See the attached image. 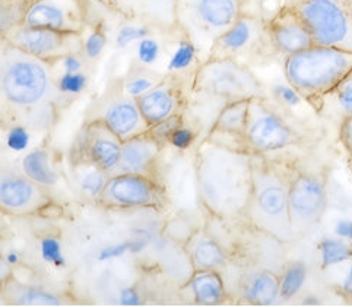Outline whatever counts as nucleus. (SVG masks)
I'll return each instance as SVG.
<instances>
[{
    "mask_svg": "<svg viewBox=\"0 0 352 307\" xmlns=\"http://www.w3.org/2000/svg\"><path fill=\"white\" fill-rule=\"evenodd\" d=\"M62 89L52 63L0 40V122L12 127H49Z\"/></svg>",
    "mask_w": 352,
    "mask_h": 307,
    "instance_id": "1",
    "label": "nucleus"
},
{
    "mask_svg": "<svg viewBox=\"0 0 352 307\" xmlns=\"http://www.w3.org/2000/svg\"><path fill=\"white\" fill-rule=\"evenodd\" d=\"M199 202L222 222L245 220L253 191V154L217 142L209 136L195 152Z\"/></svg>",
    "mask_w": 352,
    "mask_h": 307,
    "instance_id": "2",
    "label": "nucleus"
},
{
    "mask_svg": "<svg viewBox=\"0 0 352 307\" xmlns=\"http://www.w3.org/2000/svg\"><path fill=\"white\" fill-rule=\"evenodd\" d=\"M291 176L292 169L288 165L253 154V191L244 221L283 244L296 240L288 205Z\"/></svg>",
    "mask_w": 352,
    "mask_h": 307,
    "instance_id": "3",
    "label": "nucleus"
},
{
    "mask_svg": "<svg viewBox=\"0 0 352 307\" xmlns=\"http://www.w3.org/2000/svg\"><path fill=\"white\" fill-rule=\"evenodd\" d=\"M352 70V52L314 44L284 57V76L301 98L322 112L323 100Z\"/></svg>",
    "mask_w": 352,
    "mask_h": 307,
    "instance_id": "4",
    "label": "nucleus"
},
{
    "mask_svg": "<svg viewBox=\"0 0 352 307\" xmlns=\"http://www.w3.org/2000/svg\"><path fill=\"white\" fill-rule=\"evenodd\" d=\"M241 0H175L177 30L205 62L214 44L243 15Z\"/></svg>",
    "mask_w": 352,
    "mask_h": 307,
    "instance_id": "5",
    "label": "nucleus"
},
{
    "mask_svg": "<svg viewBox=\"0 0 352 307\" xmlns=\"http://www.w3.org/2000/svg\"><path fill=\"white\" fill-rule=\"evenodd\" d=\"M190 89L201 98L222 104L266 97L263 84L250 67L231 57L206 59L195 70Z\"/></svg>",
    "mask_w": 352,
    "mask_h": 307,
    "instance_id": "6",
    "label": "nucleus"
},
{
    "mask_svg": "<svg viewBox=\"0 0 352 307\" xmlns=\"http://www.w3.org/2000/svg\"><path fill=\"white\" fill-rule=\"evenodd\" d=\"M318 45L352 52V0H292Z\"/></svg>",
    "mask_w": 352,
    "mask_h": 307,
    "instance_id": "7",
    "label": "nucleus"
},
{
    "mask_svg": "<svg viewBox=\"0 0 352 307\" xmlns=\"http://www.w3.org/2000/svg\"><path fill=\"white\" fill-rule=\"evenodd\" d=\"M327 204L329 193L326 174L292 169L288 205L294 239L302 237L318 226L327 209Z\"/></svg>",
    "mask_w": 352,
    "mask_h": 307,
    "instance_id": "8",
    "label": "nucleus"
},
{
    "mask_svg": "<svg viewBox=\"0 0 352 307\" xmlns=\"http://www.w3.org/2000/svg\"><path fill=\"white\" fill-rule=\"evenodd\" d=\"M300 135L265 98H253L249 104L244 144L252 154H267L288 149L300 144Z\"/></svg>",
    "mask_w": 352,
    "mask_h": 307,
    "instance_id": "9",
    "label": "nucleus"
},
{
    "mask_svg": "<svg viewBox=\"0 0 352 307\" xmlns=\"http://www.w3.org/2000/svg\"><path fill=\"white\" fill-rule=\"evenodd\" d=\"M2 40L49 63L79 56L85 49L84 34L27 27L22 23L12 27Z\"/></svg>",
    "mask_w": 352,
    "mask_h": 307,
    "instance_id": "10",
    "label": "nucleus"
},
{
    "mask_svg": "<svg viewBox=\"0 0 352 307\" xmlns=\"http://www.w3.org/2000/svg\"><path fill=\"white\" fill-rule=\"evenodd\" d=\"M98 200L107 208L161 209L166 205V192L152 176L116 173L107 177Z\"/></svg>",
    "mask_w": 352,
    "mask_h": 307,
    "instance_id": "11",
    "label": "nucleus"
},
{
    "mask_svg": "<svg viewBox=\"0 0 352 307\" xmlns=\"http://www.w3.org/2000/svg\"><path fill=\"white\" fill-rule=\"evenodd\" d=\"M22 25L60 32L84 34L87 9L84 0H32L21 21Z\"/></svg>",
    "mask_w": 352,
    "mask_h": 307,
    "instance_id": "12",
    "label": "nucleus"
},
{
    "mask_svg": "<svg viewBox=\"0 0 352 307\" xmlns=\"http://www.w3.org/2000/svg\"><path fill=\"white\" fill-rule=\"evenodd\" d=\"M266 45H271L266 22L257 17L243 14L236 23L217 40L209 57H231L239 61L240 57L263 52Z\"/></svg>",
    "mask_w": 352,
    "mask_h": 307,
    "instance_id": "13",
    "label": "nucleus"
},
{
    "mask_svg": "<svg viewBox=\"0 0 352 307\" xmlns=\"http://www.w3.org/2000/svg\"><path fill=\"white\" fill-rule=\"evenodd\" d=\"M50 204L44 186L25 174H0V209L10 215H31Z\"/></svg>",
    "mask_w": 352,
    "mask_h": 307,
    "instance_id": "14",
    "label": "nucleus"
},
{
    "mask_svg": "<svg viewBox=\"0 0 352 307\" xmlns=\"http://www.w3.org/2000/svg\"><path fill=\"white\" fill-rule=\"evenodd\" d=\"M136 103L144 119L151 126L180 116L186 107V96L179 76L170 75L162 78L154 87L139 94Z\"/></svg>",
    "mask_w": 352,
    "mask_h": 307,
    "instance_id": "15",
    "label": "nucleus"
},
{
    "mask_svg": "<svg viewBox=\"0 0 352 307\" xmlns=\"http://www.w3.org/2000/svg\"><path fill=\"white\" fill-rule=\"evenodd\" d=\"M266 27L271 47L284 57L307 50L316 44L306 22L289 5L280 8L274 18L266 22Z\"/></svg>",
    "mask_w": 352,
    "mask_h": 307,
    "instance_id": "16",
    "label": "nucleus"
},
{
    "mask_svg": "<svg viewBox=\"0 0 352 307\" xmlns=\"http://www.w3.org/2000/svg\"><path fill=\"white\" fill-rule=\"evenodd\" d=\"M123 142L101 119L89 122L84 129L82 154L87 162L104 174L117 173L122 157Z\"/></svg>",
    "mask_w": 352,
    "mask_h": 307,
    "instance_id": "17",
    "label": "nucleus"
},
{
    "mask_svg": "<svg viewBox=\"0 0 352 307\" xmlns=\"http://www.w3.org/2000/svg\"><path fill=\"white\" fill-rule=\"evenodd\" d=\"M124 18L161 31L177 30L175 0H100Z\"/></svg>",
    "mask_w": 352,
    "mask_h": 307,
    "instance_id": "18",
    "label": "nucleus"
},
{
    "mask_svg": "<svg viewBox=\"0 0 352 307\" xmlns=\"http://www.w3.org/2000/svg\"><path fill=\"white\" fill-rule=\"evenodd\" d=\"M101 120L122 142L149 131L135 97H119L111 100L105 107Z\"/></svg>",
    "mask_w": 352,
    "mask_h": 307,
    "instance_id": "19",
    "label": "nucleus"
},
{
    "mask_svg": "<svg viewBox=\"0 0 352 307\" xmlns=\"http://www.w3.org/2000/svg\"><path fill=\"white\" fill-rule=\"evenodd\" d=\"M161 148L162 145L149 132L124 140L122 145V157L117 173L154 177Z\"/></svg>",
    "mask_w": 352,
    "mask_h": 307,
    "instance_id": "20",
    "label": "nucleus"
},
{
    "mask_svg": "<svg viewBox=\"0 0 352 307\" xmlns=\"http://www.w3.org/2000/svg\"><path fill=\"white\" fill-rule=\"evenodd\" d=\"M249 104L250 100H241L222 105L210 127L209 138L230 147L248 149L244 144V134L248 126Z\"/></svg>",
    "mask_w": 352,
    "mask_h": 307,
    "instance_id": "21",
    "label": "nucleus"
},
{
    "mask_svg": "<svg viewBox=\"0 0 352 307\" xmlns=\"http://www.w3.org/2000/svg\"><path fill=\"white\" fill-rule=\"evenodd\" d=\"M184 251L190 259L195 271L214 269L219 271L228 264V253L214 235L206 229H197L186 239Z\"/></svg>",
    "mask_w": 352,
    "mask_h": 307,
    "instance_id": "22",
    "label": "nucleus"
},
{
    "mask_svg": "<svg viewBox=\"0 0 352 307\" xmlns=\"http://www.w3.org/2000/svg\"><path fill=\"white\" fill-rule=\"evenodd\" d=\"M241 300L253 306H272L279 299V275L269 269H254L240 279Z\"/></svg>",
    "mask_w": 352,
    "mask_h": 307,
    "instance_id": "23",
    "label": "nucleus"
},
{
    "mask_svg": "<svg viewBox=\"0 0 352 307\" xmlns=\"http://www.w3.org/2000/svg\"><path fill=\"white\" fill-rule=\"evenodd\" d=\"M192 294V300L201 306H218L227 300V288L219 271H195L186 282Z\"/></svg>",
    "mask_w": 352,
    "mask_h": 307,
    "instance_id": "24",
    "label": "nucleus"
},
{
    "mask_svg": "<svg viewBox=\"0 0 352 307\" xmlns=\"http://www.w3.org/2000/svg\"><path fill=\"white\" fill-rule=\"evenodd\" d=\"M0 297L16 306H60L63 300L57 294L38 287L22 284L12 277L0 291Z\"/></svg>",
    "mask_w": 352,
    "mask_h": 307,
    "instance_id": "25",
    "label": "nucleus"
},
{
    "mask_svg": "<svg viewBox=\"0 0 352 307\" xmlns=\"http://www.w3.org/2000/svg\"><path fill=\"white\" fill-rule=\"evenodd\" d=\"M23 174L41 186H49L56 182V173L52 170L49 154L44 149H35L27 154L22 161Z\"/></svg>",
    "mask_w": 352,
    "mask_h": 307,
    "instance_id": "26",
    "label": "nucleus"
},
{
    "mask_svg": "<svg viewBox=\"0 0 352 307\" xmlns=\"http://www.w3.org/2000/svg\"><path fill=\"white\" fill-rule=\"evenodd\" d=\"M309 269L302 261H294L284 268L279 277V294L283 300L294 299L306 284Z\"/></svg>",
    "mask_w": 352,
    "mask_h": 307,
    "instance_id": "27",
    "label": "nucleus"
},
{
    "mask_svg": "<svg viewBox=\"0 0 352 307\" xmlns=\"http://www.w3.org/2000/svg\"><path fill=\"white\" fill-rule=\"evenodd\" d=\"M320 268L326 269L332 265L342 264L352 259V246L342 239H323L319 246Z\"/></svg>",
    "mask_w": 352,
    "mask_h": 307,
    "instance_id": "28",
    "label": "nucleus"
},
{
    "mask_svg": "<svg viewBox=\"0 0 352 307\" xmlns=\"http://www.w3.org/2000/svg\"><path fill=\"white\" fill-rule=\"evenodd\" d=\"M326 98H329L336 113L341 114L342 119L344 117L352 116V70L341 81V84L331 94H327L324 100Z\"/></svg>",
    "mask_w": 352,
    "mask_h": 307,
    "instance_id": "29",
    "label": "nucleus"
},
{
    "mask_svg": "<svg viewBox=\"0 0 352 307\" xmlns=\"http://www.w3.org/2000/svg\"><path fill=\"white\" fill-rule=\"evenodd\" d=\"M182 122H183V114L174 116V117H171V119H168V120H164V122H161L158 125L151 126L148 132L152 136H154L161 145H164L166 142H170L173 134L177 131V129L183 125Z\"/></svg>",
    "mask_w": 352,
    "mask_h": 307,
    "instance_id": "30",
    "label": "nucleus"
},
{
    "mask_svg": "<svg viewBox=\"0 0 352 307\" xmlns=\"http://www.w3.org/2000/svg\"><path fill=\"white\" fill-rule=\"evenodd\" d=\"M274 97L279 101V103H283V104H285V105H289V107H294V105H297V104H300L301 101H304L302 98H301V96L300 94L292 88L288 82H287V85H278V87H275V89H274Z\"/></svg>",
    "mask_w": 352,
    "mask_h": 307,
    "instance_id": "31",
    "label": "nucleus"
},
{
    "mask_svg": "<svg viewBox=\"0 0 352 307\" xmlns=\"http://www.w3.org/2000/svg\"><path fill=\"white\" fill-rule=\"evenodd\" d=\"M195 140V135L193 132L190 131L189 127H184L183 125L175 131L170 139V142L179 149H186L189 148Z\"/></svg>",
    "mask_w": 352,
    "mask_h": 307,
    "instance_id": "32",
    "label": "nucleus"
},
{
    "mask_svg": "<svg viewBox=\"0 0 352 307\" xmlns=\"http://www.w3.org/2000/svg\"><path fill=\"white\" fill-rule=\"evenodd\" d=\"M339 140L342 147L352 158V116L344 117L341 120V129H339Z\"/></svg>",
    "mask_w": 352,
    "mask_h": 307,
    "instance_id": "33",
    "label": "nucleus"
},
{
    "mask_svg": "<svg viewBox=\"0 0 352 307\" xmlns=\"http://www.w3.org/2000/svg\"><path fill=\"white\" fill-rule=\"evenodd\" d=\"M339 294H341L344 300L352 303V265L349 266L348 274L345 275L341 287H339Z\"/></svg>",
    "mask_w": 352,
    "mask_h": 307,
    "instance_id": "34",
    "label": "nucleus"
},
{
    "mask_svg": "<svg viewBox=\"0 0 352 307\" xmlns=\"http://www.w3.org/2000/svg\"><path fill=\"white\" fill-rule=\"evenodd\" d=\"M335 233L339 235V237L352 240V221L351 220L338 221L336 227H335Z\"/></svg>",
    "mask_w": 352,
    "mask_h": 307,
    "instance_id": "35",
    "label": "nucleus"
},
{
    "mask_svg": "<svg viewBox=\"0 0 352 307\" xmlns=\"http://www.w3.org/2000/svg\"><path fill=\"white\" fill-rule=\"evenodd\" d=\"M14 277L12 275V269H10V265L5 261V259L0 256V291H2L3 286L6 284V282Z\"/></svg>",
    "mask_w": 352,
    "mask_h": 307,
    "instance_id": "36",
    "label": "nucleus"
},
{
    "mask_svg": "<svg viewBox=\"0 0 352 307\" xmlns=\"http://www.w3.org/2000/svg\"><path fill=\"white\" fill-rule=\"evenodd\" d=\"M302 304H307V306H318V304H320V300L318 299V297H306L302 300Z\"/></svg>",
    "mask_w": 352,
    "mask_h": 307,
    "instance_id": "37",
    "label": "nucleus"
}]
</instances>
